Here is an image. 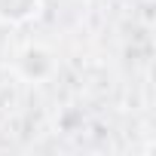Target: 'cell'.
<instances>
[{
	"mask_svg": "<svg viewBox=\"0 0 156 156\" xmlns=\"http://www.w3.org/2000/svg\"><path fill=\"white\" fill-rule=\"evenodd\" d=\"M58 70V58L43 43H28L16 55V73L25 83H49Z\"/></svg>",
	"mask_w": 156,
	"mask_h": 156,
	"instance_id": "obj_1",
	"label": "cell"
},
{
	"mask_svg": "<svg viewBox=\"0 0 156 156\" xmlns=\"http://www.w3.org/2000/svg\"><path fill=\"white\" fill-rule=\"evenodd\" d=\"M46 0H0V25L3 28H22L40 19Z\"/></svg>",
	"mask_w": 156,
	"mask_h": 156,
	"instance_id": "obj_2",
	"label": "cell"
}]
</instances>
